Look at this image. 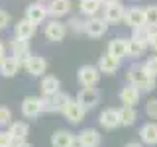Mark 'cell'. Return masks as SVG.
<instances>
[{"label": "cell", "mask_w": 157, "mask_h": 147, "mask_svg": "<svg viewBox=\"0 0 157 147\" xmlns=\"http://www.w3.org/2000/svg\"><path fill=\"white\" fill-rule=\"evenodd\" d=\"M140 137L145 145H157V124H145L140 130Z\"/></svg>", "instance_id": "obj_24"}, {"label": "cell", "mask_w": 157, "mask_h": 147, "mask_svg": "<svg viewBox=\"0 0 157 147\" xmlns=\"http://www.w3.org/2000/svg\"><path fill=\"white\" fill-rule=\"evenodd\" d=\"M98 120H100V126L106 127V130H116V127L122 126L120 110H116V108H106V110H102Z\"/></svg>", "instance_id": "obj_8"}, {"label": "cell", "mask_w": 157, "mask_h": 147, "mask_svg": "<svg viewBox=\"0 0 157 147\" xmlns=\"http://www.w3.org/2000/svg\"><path fill=\"white\" fill-rule=\"evenodd\" d=\"M140 96H141V90L136 85H132V82H128V85L120 90V102L124 106H136V104H140Z\"/></svg>", "instance_id": "obj_12"}, {"label": "cell", "mask_w": 157, "mask_h": 147, "mask_svg": "<svg viewBox=\"0 0 157 147\" xmlns=\"http://www.w3.org/2000/svg\"><path fill=\"white\" fill-rule=\"evenodd\" d=\"M10 47H12V55L16 57L20 63H22V67H26V63L29 61V57H32V51H29V45H28V39L16 37Z\"/></svg>", "instance_id": "obj_7"}, {"label": "cell", "mask_w": 157, "mask_h": 147, "mask_svg": "<svg viewBox=\"0 0 157 147\" xmlns=\"http://www.w3.org/2000/svg\"><path fill=\"white\" fill-rule=\"evenodd\" d=\"M145 49H147V43L140 41V39H136V37L128 39V57L137 59V57H141L145 53Z\"/></svg>", "instance_id": "obj_27"}, {"label": "cell", "mask_w": 157, "mask_h": 147, "mask_svg": "<svg viewBox=\"0 0 157 147\" xmlns=\"http://www.w3.org/2000/svg\"><path fill=\"white\" fill-rule=\"evenodd\" d=\"M85 108H82L81 104H78L77 100H69L67 102V106H65V110H63V114H65V118L69 122H71V124H81L82 120H85Z\"/></svg>", "instance_id": "obj_11"}, {"label": "cell", "mask_w": 157, "mask_h": 147, "mask_svg": "<svg viewBox=\"0 0 157 147\" xmlns=\"http://www.w3.org/2000/svg\"><path fill=\"white\" fill-rule=\"evenodd\" d=\"M145 114L149 118H153V120H157V98H151L145 104Z\"/></svg>", "instance_id": "obj_33"}, {"label": "cell", "mask_w": 157, "mask_h": 147, "mask_svg": "<svg viewBox=\"0 0 157 147\" xmlns=\"http://www.w3.org/2000/svg\"><path fill=\"white\" fill-rule=\"evenodd\" d=\"M36 29H37L36 24L29 22L28 18H24V20H20V22L16 24V37H20V39H32L33 36H36Z\"/></svg>", "instance_id": "obj_19"}, {"label": "cell", "mask_w": 157, "mask_h": 147, "mask_svg": "<svg viewBox=\"0 0 157 147\" xmlns=\"http://www.w3.org/2000/svg\"><path fill=\"white\" fill-rule=\"evenodd\" d=\"M145 26L157 29V4H151L145 8Z\"/></svg>", "instance_id": "obj_29"}, {"label": "cell", "mask_w": 157, "mask_h": 147, "mask_svg": "<svg viewBox=\"0 0 157 147\" xmlns=\"http://www.w3.org/2000/svg\"><path fill=\"white\" fill-rule=\"evenodd\" d=\"M37 2H43V0H37Z\"/></svg>", "instance_id": "obj_43"}, {"label": "cell", "mask_w": 157, "mask_h": 147, "mask_svg": "<svg viewBox=\"0 0 157 147\" xmlns=\"http://www.w3.org/2000/svg\"><path fill=\"white\" fill-rule=\"evenodd\" d=\"M49 16V10H47V6H43L41 2H32L29 6L26 8V18L29 20V22H33L37 26V24H41L43 20H45Z\"/></svg>", "instance_id": "obj_10"}, {"label": "cell", "mask_w": 157, "mask_h": 147, "mask_svg": "<svg viewBox=\"0 0 157 147\" xmlns=\"http://www.w3.org/2000/svg\"><path fill=\"white\" fill-rule=\"evenodd\" d=\"M108 53L114 55V57H118V59L126 57L128 55V39H124V37L112 39V41L108 43Z\"/></svg>", "instance_id": "obj_21"}, {"label": "cell", "mask_w": 157, "mask_h": 147, "mask_svg": "<svg viewBox=\"0 0 157 147\" xmlns=\"http://www.w3.org/2000/svg\"><path fill=\"white\" fill-rule=\"evenodd\" d=\"M126 26H130L132 29L145 26V8L141 6H132L126 10V18H124Z\"/></svg>", "instance_id": "obj_5"}, {"label": "cell", "mask_w": 157, "mask_h": 147, "mask_svg": "<svg viewBox=\"0 0 157 147\" xmlns=\"http://www.w3.org/2000/svg\"><path fill=\"white\" fill-rule=\"evenodd\" d=\"M45 69H47V61L39 55H32L29 61L26 63V71L32 77H41L43 73H45Z\"/></svg>", "instance_id": "obj_17"}, {"label": "cell", "mask_w": 157, "mask_h": 147, "mask_svg": "<svg viewBox=\"0 0 157 147\" xmlns=\"http://www.w3.org/2000/svg\"><path fill=\"white\" fill-rule=\"evenodd\" d=\"M77 102L85 108V110H92V108L98 104V92L92 86H85V88H81V90H78Z\"/></svg>", "instance_id": "obj_9"}, {"label": "cell", "mask_w": 157, "mask_h": 147, "mask_svg": "<svg viewBox=\"0 0 157 147\" xmlns=\"http://www.w3.org/2000/svg\"><path fill=\"white\" fill-rule=\"evenodd\" d=\"M14 147H33V145L28 143V141H18V143H14Z\"/></svg>", "instance_id": "obj_38"}, {"label": "cell", "mask_w": 157, "mask_h": 147, "mask_svg": "<svg viewBox=\"0 0 157 147\" xmlns=\"http://www.w3.org/2000/svg\"><path fill=\"white\" fill-rule=\"evenodd\" d=\"M104 8V4H102V0H81L78 2V10H81V14H85V16H96L98 10Z\"/></svg>", "instance_id": "obj_23"}, {"label": "cell", "mask_w": 157, "mask_h": 147, "mask_svg": "<svg viewBox=\"0 0 157 147\" xmlns=\"http://www.w3.org/2000/svg\"><path fill=\"white\" fill-rule=\"evenodd\" d=\"M147 45H149L151 51L157 53V29H151V36H149V41H147Z\"/></svg>", "instance_id": "obj_37"}, {"label": "cell", "mask_w": 157, "mask_h": 147, "mask_svg": "<svg viewBox=\"0 0 157 147\" xmlns=\"http://www.w3.org/2000/svg\"><path fill=\"white\" fill-rule=\"evenodd\" d=\"M77 78L82 86H96L100 81V69H96L94 65H85L78 69Z\"/></svg>", "instance_id": "obj_3"}, {"label": "cell", "mask_w": 157, "mask_h": 147, "mask_svg": "<svg viewBox=\"0 0 157 147\" xmlns=\"http://www.w3.org/2000/svg\"><path fill=\"white\" fill-rule=\"evenodd\" d=\"M8 131H10V135L14 137V143H18V141H26L29 127H28V124H24V122H14V124H10Z\"/></svg>", "instance_id": "obj_26"}, {"label": "cell", "mask_w": 157, "mask_h": 147, "mask_svg": "<svg viewBox=\"0 0 157 147\" xmlns=\"http://www.w3.org/2000/svg\"><path fill=\"white\" fill-rule=\"evenodd\" d=\"M69 100H71V96L63 94V92H57L53 96H43L41 98V110L43 112H63Z\"/></svg>", "instance_id": "obj_2"}, {"label": "cell", "mask_w": 157, "mask_h": 147, "mask_svg": "<svg viewBox=\"0 0 157 147\" xmlns=\"http://www.w3.org/2000/svg\"><path fill=\"white\" fill-rule=\"evenodd\" d=\"M43 33H45V37L49 41H61V39L65 37V33H67V26L61 24L59 20H51V22H47Z\"/></svg>", "instance_id": "obj_13"}, {"label": "cell", "mask_w": 157, "mask_h": 147, "mask_svg": "<svg viewBox=\"0 0 157 147\" xmlns=\"http://www.w3.org/2000/svg\"><path fill=\"white\" fill-rule=\"evenodd\" d=\"M4 59V45H2V41H0V61Z\"/></svg>", "instance_id": "obj_41"}, {"label": "cell", "mask_w": 157, "mask_h": 147, "mask_svg": "<svg viewBox=\"0 0 157 147\" xmlns=\"http://www.w3.org/2000/svg\"><path fill=\"white\" fill-rule=\"evenodd\" d=\"M14 137L10 135V131H0V147H12Z\"/></svg>", "instance_id": "obj_34"}, {"label": "cell", "mask_w": 157, "mask_h": 147, "mask_svg": "<svg viewBox=\"0 0 157 147\" xmlns=\"http://www.w3.org/2000/svg\"><path fill=\"white\" fill-rule=\"evenodd\" d=\"M8 26H10V14L0 8V29H6Z\"/></svg>", "instance_id": "obj_35"}, {"label": "cell", "mask_w": 157, "mask_h": 147, "mask_svg": "<svg viewBox=\"0 0 157 147\" xmlns=\"http://www.w3.org/2000/svg\"><path fill=\"white\" fill-rule=\"evenodd\" d=\"M112 2H118V0H102V4H104V6H106V4H112Z\"/></svg>", "instance_id": "obj_42"}, {"label": "cell", "mask_w": 157, "mask_h": 147, "mask_svg": "<svg viewBox=\"0 0 157 147\" xmlns=\"http://www.w3.org/2000/svg\"><path fill=\"white\" fill-rule=\"evenodd\" d=\"M126 18V6L118 0V2L106 4L104 6V20L108 24H118Z\"/></svg>", "instance_id": "obj_6"}, {"label": "cell", "mask_w": 157, "mask_h": 147, "mask_svg": "<svg viewBox=\"0 0 157 147\" xmlns=\"http://www.w3.org/2000/svg\"><path fill=\"white\" fill-rule=\"evenodd\" d=\"M73 139H75V135L71 134V131H65V130H59L53 134L51 137V145L53 147H71Z\"/></svg>", "instance_id": "obj_25"}, {"label": "cell", "mask_w": 157, "mask_h": 147, "mask_svg": "<svg viewBox=\"0 0 157 147\" xmlns=\"http://www.w3.org/2000/svg\"><path fill=\"white\" fill-rule=\"evenodd\" d=\"M108 29V22L100 16H90L85 22V33L90 37H102Z\"/></svg>", "instance_id": "obj_4"}, {"label": "cell", "mask_w": 157, "mask_h": 147, "mask_svg": "<svg viewBox=\"0 0 157 147\" xmlns=\"http://www.w3.org/2000/svg\"><path fill=\"white\" fill-rule=\"evenodd\" d=\"M69 26H71L73 29H75L77 33H78V32H85V22H81L78 18H73L71 22H69Z\"/></svg>", "instance_id": "obj_36"}, {"label": "cell", "mask_w": 157, "mask_h": 147, "mask_svg": "<svg viewBox=\"0 0 157 147\" xmlns=\"http://www.w3.org/2000/svg\"><path fill=\"white\" fill-rule=\"evenodd\" d=\"M120 120H122V126H134L137 120L136 106H122L120 108Z\"/></svg>", "instance_id": "obj_28"}, {"label": "cell", "mask_w": 157, "mask_h": 147, "mask_svg": "<svg viewBox=\"0 0 157 147\" xmlns=\"http://www.w3.org/2000/svg\"><path fill=\"white\" fill-rule=\"evenodd\" d=\"M120 61H122V59L110 55V53H104V55L100 57V61H98V69H100V73L114 75L118 69H120Z\"/></svg>", "instance_id": "obj_15"}, {"label": "cell", "mask_w": 157, "mask_h": 147, "mask_svg": "<svg viewBox=\"0 0 157 147\" xmlns=\"http://www.w3.org/2000/svg\"><path fill=\"white\" fill-rule=\"evenodd\" d=\"M132 37H136V39H140V41H144L147 43L149 41V36H151V28L149 26H141V28H136V29H132ZM149 47V45H147Z\"/></svg>", "instance_id": "obj_30"}, {"label": "cell", "mask_w": 157, "mask_h": 147, "mask_svg": "<svg viewBox=\"0 0 157 147\" xmlns=\"http://www.w3.org/2000/svg\"><path fill=\"white\" fill-rule=\"evenodd\" d=\"M12 124V112L6 106H0V126H8Z\"/></svg>", "instance_id": "obj_32"}, {"label": "cell", "mask_w": 157, "mask_h": 147, "mask_svg": "<svg viewBox=\"0 0 157 147\" xmlns=\"http://www.w3.org/2000/svg\"><path fill=\"white\" fill-rule=\"evenodd\" d=\"M144 67H145V71L149 73L151 77H155V78H157V55H153V57H149V59H147Z\"/></svg>", "instance_id": "obj_31"}, {"label": "cell", "mask_w": 157, "mask_h": 147, "mask_svg": "<svg viewBox=\"0 0 157 147\" xmlns=\"http://www.w3.org/2000/svg\"><path fill=\"white\" fill-rule=\"evenodd\" d=\"M41 98H36V96H28L24 98L22 102V114L26 118H37L41 114Z\"/></svg>", "instance_id": "obj_14"}, {"label": "cell", "mask_w": 157, "mask_h": 147, "mask_svg": "<svg viewBox=\"0 0 157 147\" xmlns=\"http://www.w3.org/2000/svg\"><path fill=\"white\" fill-rule=\"evenodd\" d=\"M47 10H49V16L51 18H55V20L63 18L71 12V0H51Z\"/></svg>", "instance_id": "obj_16"}, {"label": "cell", "mask_w": 157, "mask_h": 147, "mask_svg": "<svg viewBox=\"0 0 157 147\" xmlns=\"http://www.w3.org/2000/svg\"><path fill=\"white\" fill-rule=\"evenodd\" d=\"M124 147H144L141 143H137V141H130V143H126Z\"/></svg>", "instance_id": "obj_40"}, {"label": "cell", "mask_w": 157, "mask_h": 147, "mask_svg": "<svg viewBox=\"0 0 157 147\" xmlns=\"http://www.w3.org/2000/svg\"><path fill=\"white\" fill-rule=\"evenodd\" d=\"M128 81L132 85H136L140 90L144 92H151L155 88V77H151L149 73L145 71L144 65H134L128 71Z\"/></svg>", "instance_id": "obj_1"}, {"label": "cell", "mask_w": 157, "mask_h": 147, "mask_svg": "<svg viewBox=\"0 0 157 147\" xmlns=\"http://www.w3.org/2000/svg\"><path fill=\"white\" fill-rule=\"evenodd\" d=\"M78 139H81V143L85 147H98L100 145V134H98L96 130H92V127L82 130L81 134H78Z\"/></svg>", "instance_id": "obj_22"}, {"label": "cell", "mask_w": 157, "mask_h": 147, "mask_svg": "<svg viewBox=\"0 0 157 147\" xmlns=\"http://www.w3.org/2000/svg\"><path fill=\"white\" fill-rule=\"evenodd\" d=\"M71 147H85L81 143V139H78V137H75V139H73V143H71Z\"/></svg>", "instance_id": "obj_39"}, {"label": "cell", "mask_w": 157, "mask_h": 147, "mask_svg": "<svg viewBox=\"0 0 157 147\" xmlns=\"http://www.w3.org/2000/svg\"><path fill=\"white\" fill-rule=\"evenodd\" d=\"M59 88H61V81H59L57 77L47 75V77L41 78V92H43V96H53V94H57Z\"/></svg>", "instance_id": "obj_20"}, {"label": "cell", "mask_w": 157, "mask_h": 147, "mask_svg": "<svg viewBox=\"0 0 157 147\" xmlns=\"http://www.w3.org/2000/svg\"><path fill=\"white\" fill-rule=\"evenodd\" d=\"M20 67H22V63H20L14 55L12 57H4L2 61H0V75L10 78V77H14L20 71Z\"/></svg>", "instance_id": "obj_18"}]
</instances>
